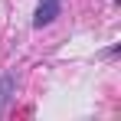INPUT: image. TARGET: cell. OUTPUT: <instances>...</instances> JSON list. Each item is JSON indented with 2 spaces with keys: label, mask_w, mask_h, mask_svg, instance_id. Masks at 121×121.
I'll use <instances>...</instances> for the list:
<instances>
[{
  "label": "cell",
  "mask_w": 121,
  "mask_h": 121,
  "mask_svg": "<svg viewBox=\"0 0 121 121\" xmlns=\"http://www.w3.org/2000/svg\"><path fill=\"white\" fill-rule=\"evenodd\" d=\"M59 7H62V0H39L36 3V13H33V26L36 30L49 26V23L59 17Z\"/></svg>",
  "instance_id": "6da1fadb"
}]
</instances>
